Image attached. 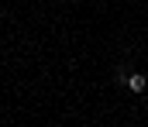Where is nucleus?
Returning a JSON list of instances; mask_svg holds the SVG:
<instances>
[{"label": "nucleus", "instance_id": "f257e3e1", "mask_svg": "<svg viewBox=\"0 0 148 127\" xmlns=\"http://www.w3.org/2000/svg\"><path fill=\"white\" fill-rule=\"evenodd\" d=\"M124 83H127L131 93H145V89H148V76H145V72H127Z\"/></svg>", "mask_w": 148, "mask_h": 127}]
</instances>
